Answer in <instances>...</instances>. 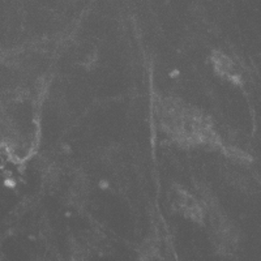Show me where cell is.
I'll list each match as a JSON object with an SVG mask.
<instances>
[{
    "mask_svg": "<svg viewBox=\"0 0 261 261\" xmlns=\"http://www.w3.org/2000/svg\"><path fill=\"white\" fill-rule=\"evenodd\" d=\"M163 132L180 145L200 146L216 143L217 135L211 120L201 111L178 99H165L160 107Z\"/></svg>",
    "mask_w": 261,
    "mask_h": 261,
    "instance_id": "1",
    "label": "cell"
},
{
    "mask_svg": "<svg viewBox=\"0 0 261 261\" xmlns=\"http://www.w3.org/2000/svg\"><path fill=\"white\" fill-rule=\"evenodd\" d=\"M212 62H213L214 71L220 74L221 77L231 81L234 84L242 83L243 73H242V69L239 68V65L237 64V62L232 58L221 53V51H216L213 54Z\"/></svg>",
    "mask_w": 261,
    "mask_h": 261,
    "instance_id": "3",
    "label": "cell"
},
{
    "mask_svg": "<svg viewBox=\"0 0 261 261\" xmlns=\"http://www.w3.org/2000/svg\"><path fill=\"white\" fill-rule=\"evenodd\" d=\"M172 205L179 213L187 217L188 220L199 223L204 221V208L191 193L186 192L181 188H176L172 192Z\"/></svg>",
    "mask_w": 261,
    "mask_h": 261,
    "instance_id": "2",
    "label": "cell"
}]
</instances>
